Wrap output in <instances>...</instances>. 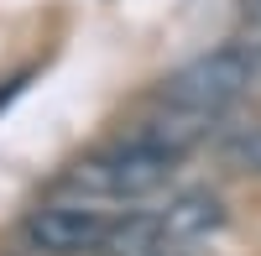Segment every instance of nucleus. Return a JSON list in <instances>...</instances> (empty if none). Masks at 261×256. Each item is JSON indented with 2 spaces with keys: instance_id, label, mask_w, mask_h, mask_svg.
<instances>
[{
  "instance_id": "1",
  "label": "nucleus",
  "mask_w": 261,
  "mask_h": 256,
  "mask_svg": "<svg viewBox=\"0 0 261 256\" xmlns=\"http://www.w3.org/2000/svg\"><path fill=\"white\" fill-rule=\"evenodd\" d=\"M178 162L183 157H172L162 152V146H151L141 136H125L115 146H105V152H89V157H79L68 173L58 178L63 194H79L84 204H99V199H146V194H157V188L178 173Z\"/></svg>"
},
{
  "instance_id": "2",
  "label": "nucleus",
  "mask_w": 261,
  "mask_h": 256,
  "mask_svg": "<svg viewBox=\"0 0 261 256\" xmlns=\"http://www.w3.org/2000/svg\"><path fill=\"white\" fill-rule=\"evenodd\" d=\"M261 68V53L246 47V42H225L204 58H193L188 68H178L162 89V110H183V115H225L235 99L251 89V79Z\"/></svg>"
},
{
  "instance_id": "3",
  "label": "nucleus",
  "mask_w": 261,
  "mask_h": 256,
  "mask_svg": "<svg viewBox=\"0 0 261 256\" xmlns=\"http://www.w3.org/2000/svg\"><path fill=\"white\" fill-rule=\"evenodd\" d=\"M110 215L84 199H53L21 220V246L32 256H99Z\"/></svg>"
},
{
  "instance_id": "4",
  "label": "nucleus",
  "mask_w": 261,
  "mask_h": 256,
  "mask_svg": "<svg viewBox=\"0 0 261 256\" xmlns=\"http://www.w3.org/2000/svg\"><path fill=\"white\" fill-rule=\"evenodd\" d=\"M220 225H225V204H220L214 188H183V194L162 209V236L183 241V246L209 236V230H220Z\"/></svg>"
},
{
  "instance_id": "5",
  "label": "nucleus",
  "mask_w": 261,
  "mask_h": 256,
  "mask_svg": "<svg viewBox=\"0 0 261 256\" xmlns=\"http://www.w3.org/2000/svg\"><path fill=\"white\" fill-rule=\"evenodd\" d=\"M162 241H167L162 236V215H141V209H130V215L110 220L99 256H151Z\"/></svg>"
},
{
  "instance_id": "6",
  "label": "nucleus",
  "mask_w": 261,
  "mask_h": 256,
  "mask_svg": "<svg viewBox=\"0 0 261 256\" xmlns=\"http://www.w3.org/2000/svg\"><path fill=\"white\" fill-rule=\"evenodd\" d=\"M220 162L230 173H251L261 178V120H246V125H230L220 136Z\"/></svg>"
},
{
  "instance_id": "7",
  "label": "nucleus",
  "mask_w": 261,
  "mask_h": 256,
  "mask_svg": "<svg viewBox=\"0 0 261 256\" xmlns=\"http://www.w3.org/2000/svg\"><path fill=\"white\" fill-rule=\"evenodd\" d=\"M151 256H188V246H183V241H162Z\"/></svg>"
},
{
  "instance_id": "8",
  "label": "nucleus",
  "mask_w": 261,
  "mask_h": 256,
  "mask_svg": "<svg viewBox=\"0 0 261 256\" xmlns=\"http://www.w3.org/2000/svg\"><path fill=\"white\" fill-rule=\"evenodd\" d=\"M0 256H16V251H0Z\"/></svg>"
},
{
  "instance_id": "9",
  "label": "nucleus",
  "mask_w": 261,
  "mask_h": 256,
  "mask_svg": "<svg viewBox=\"0 0 261 256\" xmlns=\"http://www.w3.org/2000/svg\"><path fill=\"white\" fill-rule=\"evenodd\" d=\"M256 6H261V0H256Z\"/></svg>"
}]
</instances>
